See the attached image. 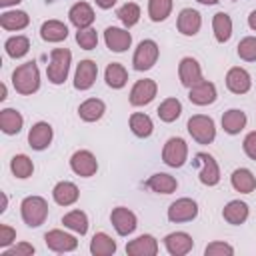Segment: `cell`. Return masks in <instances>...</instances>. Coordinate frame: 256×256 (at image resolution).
I'll use <instances>...</instances> for the list:
<instances>
[{"label":"cell","instance_id":"cell-29","mask_svg":"<svg viewBox=\"0 0 256 256\" xmlns=\"http://www.w3.org/2000/svg\"><path fill=\"white\" fill-rule=\"evenodd\" d=\"M212 30H214V38L220 44L228 42L232 36V18L226 12H216L212 18Z\"/></svg>","mask_w":256,"mask_h":256},{"label":"cell","instance_id":"cell-53","mask_svg":"<svg viewBox=\"0 0 256 256\" xmlns=\"http://www.w3.org/2000/svg\"><path fill=\"white\" fill-rule=\"evenodd\" d=\"M0 100H6V84H2V92H0Z\"/></svg>","mask_w":256,"mask_h":256},{"label":"cell","instance_id":"cell-22","mask_svg":"<svg viewBox=\"0 0 256 256\" xmlns=\"http://www.w3.org/2000/svg\"><path fill=\"white\" fill-rule=\"evenodd\" d=\"M78 196H80L78 186L74 182H68V180H62L52 188V198L60 206H72L78 200Z\"/></svg>","mask_w":256,"mask_h":256},{"label":"cell","instance_id":"cell-14","mask_svg":"<svg viewBox=\"0 0 256 256\" xmlns=\"http://www.w3.org/2000/svg\"><path fill=\"white\" fill-rule=\"evenodd\" d=\"M176 26H178V32L180 34H184V36H196L198 30H200V26H202V16L194 8H184L178 14Z\"/></svg>","mask_w":256,"mask_h":256},{"label":"cell","instance_id":"cell-2","mask_svg":"<svg viewBox=\"0 0 256 256\" xmlns=\"http://www.w3.org/2000/svg\"><path fill=\"white\" fill-rule=\"evenodd\" d=\"M20 214L26 226L38 228L48 216V202L42 196H26L20 204Z\"/></svg>","mask_w":256,"mask_h":256},{"label":"cell","instance_id":"cell-27","mask_svg":"<svg viewBox=\"0 0 256 256\" xmlns=\"http://www.w3.org/2000/svg\"><path fill=\"white\" fill-rule=\"evenodd\" d=\"M22 124H24V118H22V114H20L18 110H14V108H4V110L0 112V128H2L4 134H8V136L18 134V132L22 130Z\"/></svg>","mask_w":256,"mask_h":256},{"label":"cell","instance_id":"cell-41","mask_svg":"<svg viewBox=\"0 0 256 256\" xmlns=\"http://www.w3.org/2000/svg\"><path fill=\"white\" fill-rule=\"evenodd\" d=\"M116 16L120 18V22H122L126 28H130V26L138 24V20H140V6H138L136 2H126V4H122V6L118 8Z\"/></svg>","mask_w":256,"mask_h":256},{"label":"cell","instance_id":"cell-38","mask_svg":"<svg viewBox=\"0 0 256 256\" xmlns=\"http://www.w3.org/2000/svg\"><path fill=\"white\" fill-rule=\"evenodd\" d=\"M158 118L162 122H174L176 118H180L182 114V104L178 98H166L160 106H158Z\"/></svg>","mask_w":256,"mask_h":256},{"label":"cell","instance_id":"cell-5","mask_svg":"<svg viewBox=\"0 0 256 256\" xmlns=\"http://www.w3.org/2000/svg\"><path fill=\"white\" fill-rule=\"evenodd\" d=\"M162 160L170 168L184 166L186 160H188V144L182 138H178V136L168 138L166 144H164V148H162Z\"/></svg>","mask_w":256,"mask_h":256},{"label":"cell","instance_id":"cell-48","mask_svg":"<svg viewBox=\"0 0 256 256\" xmlns=\"http://www.w3.org/2000/svg\"><path fill=\"white\" fill-rule=\"evenodd\" d=\"M102 10H108V8H112L114 4H116V0H94Z\"/></svg>","mask_w":256,"mask_h":256},{"label":"cell","instance_id":"cell-6","mask_svg":"<svg viewBox=\"0 0 256 256\" xmlns=\"http://www.w3.org/2000/svg\"><path fill=\"white\" fill-rule=\"evenodd\" d=\"M158 54H160V48L154 40H142L134 52V58H132V64L138 72H144V70H150L156 60H158Z\"/></svg>","mask_w":256,"mask_h":256},{"label":"cell","instance_id":"cell-45","mask_svg":"<svg viewBox=\"0 0 256 256\" xmlns=\"http://www.w3.org/2000/svg\"><path fill=\"white\" fill-rule=\"evenodd\" d=\"M32 254H34V246L28 242H20L2 252V256H32Z\"/></svg>","mask_w":256,"mask_h":256},{"label":"cell","instance_id":"cell-19","mask_svg":"<svg viewBox=\"0 0 256 256\" xmlns=\"http://www.w3.org/2000/svg\"><path fill=\"white\" fill-rule=\"evenodd\" d=\"M250 86H252V78H250V74L244 68L234 66V68L228 70V74H226V88L230 92H234V94H246L250 90Z\"/></svg>","mask_w":256,"mask_h":256},{"label":"cell","instance_id":"cell-11","mask_svg":"<svg viewBox=\"0 0 256 256\" xmlns=\"http://www.w3.org/2000/svg\"><path fill=\"white\" fill-rule=\"evenodd\" d=\"M110 222H112L114 230H116L120 236H128V234H132V232L136 230V226H138L136 214H134L132 210L124 208V206H118V208L112 210V214H110Z\"/></svg>","mask_w":256,"mask_h":256},{"label":"cell","instance_id":"cell-50","mask_svg":"<svg viewBox=\"0 0 256 256\" xmlns=\"http://www.w3.org/2000/svg\"><path fill=\"white\" fill-rule=\"evenodd\" d=\"M18 2H22V0H0V6H12V4H18Z\"/></svg>","mask_w":256,"mask_h":256},{"label":"cell","instance_id":"cell-9","mask_svg":"<svg viewBox=\"0 0 256 256\" xmlns=\"http://www.w3.org/2000/svg\"><path fill=\"white\" fill-rule=\"evenodd\" d=\"M198 216V204L192 198H178L168 208V220L170 222H190Z\"/></svg>","mask_w":256,"mask_h":256},{"label":"cell","instance_id":"cell-17","mask_svg":"<svg viewBox=\"0 0 256 256\" xmlns=\"http://www.w3.org/2000/svg\"><path fill=\"white\" fill-rule=\"evenodd\" d=\"M126 254L130 256H156L158 254V242L152 234H142L126 244Z\"/></svg>","mask_w":256,"mask_h":256},{"label":"cell","instance_id":"cell-15","mask_svg":"<svg viewBox=\"0 0 256 256\" xmlns=\"http://www.w3.org/2000/svg\"><path fill=\"white\" fill-rule=\"evenodd\" d=\"M104 42L112 52H124L132 44V36L128 30L118 28V26H108L104 30Z\"/></svg>","mask_w":256,"mask_h":256},{"label":"cell","instance_id":"cell-47","mask_svg":"<svg viewBox=\"0 0 256 256\" xmlns=\"http://www.w3.org/2000/svg\"><path fill=\"white\" fill-rule=\"evenodd\" d=\"M14 240H16V230L12 226H8V224H2L0 226V246L8 248Z\"/></svg>","mask_w":256,"mask_h":256},{"label":"cell","instance_id":"cell-36","mask_svg":"<svg viewBox=\"0 0 256 256\" xmlns=\"http://www.w3.org/2000/svg\"><path fill=\"white\" fill-rule=\"evenodd\" d=\"M130 130L138 136V138H148L154 130V124L150 120L148 114H142V112H134L130 116Z\"/></svg>","mask_w":256,"mask_h":256},{"label":"cell","instance_id":"cell-3","mask_svg":"<svg viewBox=\"0 0 256 256\" xmlns=\"http://www.w3.org/2000/svg\"><path fill=\"white\" fill-rule=\"evenodd\" d=\"M70 62H72V52L68 48H54L50 52V64L46 68L48 80L52 84H62L68 78Z\"/></svg>","mask_w":256,"mask_h":256},{"label":"cell","instance_id":"cell-49","mask_svg":"<svg viewBox=\"0 0 256 256\" xmlns=\"http://www.w3.org/2000/svg\"><path fill=\"white\" fill-rule=\"evenodd\" d=\"M248 26H250L252 30H256V10H252V12L248 14Z\"/></svg>","mask_w":256,"mask_h":256},{"label":"cell","instance_id":"cell-30","mask_svg":"<svg viewBox=\"0 0 256 256\" xmlns=\"http://www.w3.org/2000/svg\"><path fill=\"white\" fill-rule=\"evenodd\" d=\"M40 36L46 42H62L68 36V26L60 20H48L40 28Z\"/></svg>","mask_w":256,"mask_h":256},{"label":"cell","instance_id":"cell-23","mask_svg":"<svg viewBox=\"0 0 256 256\" xmlns=\"http://www.w3.org/2000/svg\"><path fill=\"white\" fill-rule=\"evenodd\" d=\"M68 18H70V22H72L78 30L90 28V24L94 22V10H92V6H90L88 2H76V4L70 8Z\"/></svg>","mask_w":256,"mask_h":256},{"label":"cell","instance_id":"cell-13","mask_svg":"<svg viewBox=\"0 0 256 256\" xmlns=\"http://www.w3.org/2000/svg\"><path fill=\"white\" fill-rule=\"evenodd\" d=\"M216 96H218L216 86H214L212 82L204 80V78H202L200 82H196L194 86L188 88V98H190V102L196 104V106H208V104H212V102L216 100Z\"/></svg>","mask_w":256,"mask_h":256},{"label":"cell","instance_id":"cell-44","mask_svg":"<svg viewBox=\"0 0 256 256\" xmlns=\"http://www.w3.org/2000/svg\"><path fill=\"white\" fill-rule=\"evenodd\" d=\"M204 254L206 256H232L234 248L230 244H226V242H210L204 248Z\"/></svg>","mask_w":256,"mask_h":256},{"label":"cell","instance_id":"cell-12","mask_svg":"<svg viewBox=\"0 0 256 256\" xmlns=\"http://www.w3.org/2000/svg\"><path fill=\"white\" fill-rule=\"evenodd\" d=\"M44 242L52 252H72L78 246L76 236L64 232V230H50L44 234Z\"/></svg>","mask_w":256,"mask_h":256},{"label":"cell","instance_id":"cell-20","mask_svg":"<svg viewBox=\"0 0 256 256\" xmlns=\"http://www.w3.org/2000/svg\"><path fill=\"white\" fill-rule=\"evenodd\" d=\"M52 136H54V132L48 122H36L28 132V144L34 150H44L50 146Z\"/></svg>","mask_w":256,"mask_h":256},{"label":"cell","instance_id":"cell-33","mask_svg":"<svg viewBox=\"0 0 256 256\" xmlns=\"http://www.w3.org/2000/svg\"><path fill=\"white\" fill-rule=\"evenodd\" d=\"M90 252L94 256H110L116 252V242L106 232H96L90 240Z\"/></svg>","mask_w":256,"mask_h":256},{"label":"cell","instance_id":"cell-35","mask_svg":"<svg viewBox=\"0 0 256 256\" xmlns=\"http://www.w3.org/2000/svg\"><path fill=\"white\" fill-rule=\"evenodd\" d=\"M62 224L70 230H74L76 234L84 236L88 232V216L82 212V210H72L68 214L62 216Z\"/></svg>","mask_w":256,"mask_h":256},{"label":"cell","instance_id":"cell-37","mask_svg":"<svg viewBox=\"0 0 256 256\" xmlns=\"http://www.w3.org/2000/svg\"><path fill=\"white\" fill-rule=\"evenodd\" d=\"M4 48H6V54L10 58H22L30 50V40L26 36H22V34H16V36H10L6 40Z\"/></svg>","mask_w":256,"mask_h":256},{"label":"cell","instance_id":"cell-42","mask_svg":"<svg viewBox=\"0 0 256 256\" xmlns=\"http://www.w3.org/2000/svg\"><path fill=\"white\" fill-rule=\"evenodd\" d=\"M238 56L246 62H256V36H246L238 44Z\"/></svg>","mask_w":256,"mask_h":256},{"label":"cell","instance_id":"cell-39","mask_svg":"<svg viewBox=\"0 0 256 256\" xmlns=\"http://www.w3.org/2000/svg\"><path fill=\"white\" fill-rule=\"evenodd\" d=\"M172 12V0H148V16L152 22H164Z\"/></svg>","mask_w":256,"mask_h":256},{"label":"cell","instance_id":"cell-40","mask_svg":"<svg viewBox=\"0 0 256 256\" xmlns=\"http://www.w3.org/2000/svg\"><path fill=\"white\" fill-rule=\"evenodd\" d=\"M10 170H12V174L16 176V178H28V176H32V172H34V164H32V160L26 156V154H16L12 160H10Z\"/></svg>","mask_w":256,"mask_h":256},{"label":"cell","instance_id":"cell-52","mask_svg":"<svg viewBox=\"0 0 256 256\" xmlns=\"http://www.w3.org/2000/svg\"><path fill=\"white\" fill-rule=\"evenodd\" d=\"M196 2H200V4H206V6H210V4H216L218 0H196Z\"/></svg>","mask_w":256,"mask_h":256},{"label":"cell","instance_id":"cell-26","mask_svg":"<svg viewBox=\"0 0 256 256\" xmlns=\"http://www.w3.org/2000/svg\"><path fill=\"white\" fill-rule=\"evenodd\" d=\"M104 112H106V104L100 98H88L78 106V116L84 122H96L104 116Z\"/></svg>","mask_w":256,"mask_h":256},{"label":"cell","instance_id":"cell-46","mask_svg":"<svg viewBox=\"0 0 256 256\" xmlns=\"http://www.w3.org/2000/svg\"><path fill=\"white\" fill-rule=\"evenodd\" d=\"M242 148H244L246 156L256 162V130L246 134V138H244V142H242Z\"/></svg>","mask_w":256,"mask_h":256},{"label":"cell","instance_id":"cell-4","mask_svg":"<svg viewBox=\"0 0 256 256\" xmlns=\"http://www.w3.org/2000/svg\"><path fill=\"white\" fill-rule=\"evenodd\" d=\"M188 132L198 144H210L216 138V126L210 116L196 114L188 120Z\"/></svg>","mask_w":256,"mask_h":256},{"label":"cell","instance_id":"cell-24","mask_svg":"<svg viewBox=\"0 0 256 256\" xmlns=\"http://www.w3.org/2000/svg\"><path fill=\"white\" fill-rule=\"evenodd\" d=\"M222 216H224V220H226L228 224L240 226V224H244V222L248 220V204L242 202V200H230V202L224 206Z\"/></svg>","mask_w":256,"mask_h":256},{"label":"cell","instance_id":"cell-21","mask_svg":"<svg viewBox=\"0 0 256 256\" xmlns=\"http://www.w3.org/2000/svg\"><path fill=\"white\" fill-rule=\"evenodd\" d=\"M164 246L168 250V254L172 256H184L192 250L194 242H192V236L186 234V232H172L164 238Z\"/></svg>","mask_w":256,"mask_h":256},{"label":"cell","instance_id":"cell-10","mask_svg":"<svg viewBox=\"0 0 256 256\" xmlns=\"http://www.w3.org/2000/svg\"><path fill=\"white\" fill-rule=\"evenodd\" d=\"M156 92H158V86L154 80H150V78L136 80L132 90H130V104L132 106H146L154 100Z\"/></svg>","mask_w":256,"mask_h":256},{"label":"cell","instance_id":"cell-18","mask_svg":"<svg viewBox=\"0 0 256 256\" xmlns=\"http://www.w3.org/2000/svg\"><path fill=\"white\" fill-rule=\"evenodd\" d=\"M178 76H180L182 86H186V88H190L196 82H200L202 80V68H200L198 60L190 58V56L182 58L180 64H178Z\"/></svg>","mask_w":256,"mask_h":256},{"label":"cell","instance_id":"cell-8","mask_svg":"<svg viewBox=\"0 0 256 256\" xmlns=\"http://www.w3.org/2000/svg\"><path fill=\"white\" fill-rule=\"evenodd\" d=\"M194 164H200V182L204 186H216L220 182V168H218V162L214 160L212 154H206V152H198L196 154V160Z\"/></svg>","mask_w":256,"mask_h":256},{"label":"cell","instance_id":"cell-43","mask_svg":"<svg viewBox=\"0 0 256 256\" xmlns=\"http://www.w3.org/2000/svg\"><path fill=\"white\" fill-rule=\"evenodd\" d=\"M76 42L84 50H94L96 44H98V34H96L94 28H82V30L76 32Z\"/></svg>","mask_w":256,"mask_h":256},{"label":"cell","instance_id":"cell-34","mask_svg":"<svg viewBox=\"0 0 256 256\" xmlns=\"http://www.w3.org/2000/svg\"><path fill=\"white\" fill-rule=\"evenodd\" d=\"M104 78H106V84H108L110 88L118 90V88L126 86V82H128V72H126V68H124L122 64L112 62V64H108V66H106Z\"/></svg>","mask_w":256,"mask_h":256},{"label":"cell","instance_id":"cell-16","mask_svg":"<svg viewBox=\"0 0 256 256\" xmlns=\"http://www.w3.org/2000/svg\"><path fill=\"white\" fill-rule=\"evenodd\" d=\"M98 76V66L92 60H82L76 66V74H74V88L76 90H88L92 88V84L96 82Z\"/></svg>","mask_w":256,"mask_h":256},{"label":"cell","instance_id":"cell-1","mask_svg":"<svg viewBox=\"0 0 256 256\" xmlns=\"http://www.w3.org/2000/svg\"><path fill=\"white\" fill-rule=\"evenodd\" d=\"M12 84H14L18 94H24V96L34 94L40 88V72H38L36 62L20 64L12 72Z\"/></svg>","mask_w":256,"mask_h":256},{"label":"cell","instance_id":"cell-51","mask_svg":"<svg viewBox=\"0 0 256 256\" xmlns=\"http://www.w3.org/2000/svg\"><path fill=\"white\" fill-rule=\"evenodd\" d=\"M6 206H8V198H6V194H2V208H0V212H4Z\"/></svg>","mask_w":256,"mask_h":256},{"label":"cell","instance_id":"cell-28","mask_svg":"<svg viewBox=\"0 0 256 256\" xmlns=\"http://www.w3.org/2000/svg\"><path fill=\"white\" fill-rule=\"evenodd\" d=\"M146 186L152 192H158V194H172L178 188V182H176L174 176H170L166 172H158V174H152L146 180Z\"/></svg>","mask_w":256,"mask_h":256},{"label":"cell","instance_id":"cell-7","mask_svg":"<svg viewBox=\"0 0 256 256\" xmlns=\"http://www.w3.org/2000/svg\"><path fill=\"white\" fill-rule=\"evenodd\" d=\"M70 168H72L74 174H78L82 178H90V176L96 174L98 162H96V156L90 150H76L70 156Z\"/></svg>","mask_w":256,"mask_h":256},{"label":"cell","instance_id":"cell-31","mask_svg":"<svg viewBox=\"0 0 256 256\" xmlns=\"http://www.w3.org/2000/svg\"><path fill=\"white\" fill-rule=\"evenodd\" d=\"M246 122H248L246 114H244L242 110H238V108H230V110H226L224 116H222V128H224V132H228V134H238L240 130H244Z\"/></svg>","mask_w":256,"mask_h":256},{"label":"cell","instance_id":"cell-25","mask_svg":"<svg viewBox=\"0 0 256 256\" xmlns=\"http://www.w3.org/2000/svg\"><path fill=\"white\" fill-rule=\"evenodd\" d=\"M230 184L240 194H250L256 188V178L248 168H236L230 176Z\"/></svg>","mask_w":256,"mask_h":256},{"label":"cell","instance_id":"cell-32","mask_svg":"<svg viewBox=\"0 0 256 256\" xmlns=\"http://www.w3.org/2000/svg\"><path fill=\"white\" fill-rule=\"evenodd\" d=\"M30 24V16L22 10H8L0 14V26L4 30H22Z\"/></svg>","mask_w":256,"mask_h":256}]
</instances>
